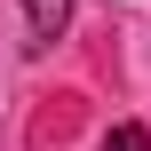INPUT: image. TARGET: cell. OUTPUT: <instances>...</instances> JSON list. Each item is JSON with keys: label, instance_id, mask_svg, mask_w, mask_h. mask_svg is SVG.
I'll use <instances>...</instances> for the list:
<instances>
[{"label": "cell", "instance_id": "2", "mask_svg": "<svg viewBox=\"0 0 151 151\" xmlns=\"http://www.w3.org/2000/svg\"><path fill=\"white\" fill-rule=\"evenodd\" d=\"M104 151H151V135L127 119V127H111V135H104Z\"/></svg>", "mask_w": 151, "mask_h": 151}, {"label": "cell", "instance_id": "1", "mask_svg": "<svg viewBox=\"0 0 151 151\" xmlns=\"http://www.w3.org/2000/svg\"><path fill=\"white\" fill-rule=\"evenodd\" d=\"M24 8V32H32V48H56L64 32H72V0H16Z\"/></svg>", "mask_w": 151, "mask_h": 151}]
</instances>
